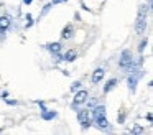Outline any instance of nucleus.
<instances>
[{
  "mask_svg": "<svg viewBox=\"0 0 153 135\" xmlns=\"http://www.w3.org/2000/svg\"><path fill=\"white\" fill-rule=\"evenodd\" d=\"M145 117H146V120H148V122H152V120H153V115H152V112H148V114H146Z\"/></svg>",
  "mask_w": 153,
  "mask_h": 135,
  "instance_id": "25",
  "label": "nucleus"
},
{
  "mask_svg": "<svg viewBox=\"0 0 153 135\" xmlns=\"http://www.w3.org/2000/svg\"><path fill=\"white\" fill-rule=\"evenodd\" d=\"M132 61H133V53H132V49H123V51L120 53V58H119V68L128 71L130 66H132Z\"/></svg>",
  "mask_w": 153,
  "mask_h": 135,
  "instance_id": "1",
  "label": "nucleus"
},
{
  "mask_svg": "<svg viewBox=\"0 0 153 135\" xmlns=\"http://www.w3.org/2000/svg\"><path fill=\"white\" fill-rule=\"evenodd\" d=\"M89 114H91V119L96 120V119H100V117H107V107L105 105H94L92 109H89Z\"/></svg>",
  "mask_w": 153,
  "mask_h": 135,
  "instance_id": "4",
  "label": "nucleus"
},
{
  "mask_svg": "<svg viewBox=\"0 0 153 135\" xmlns=\"http://www.w3.org/2000/svg\"><path fill=\"white\" fill-rule=\"evenodd\" d=\"M74 33H76L74 25L73 23H68V25H64L63 30H61V40H71L74 36Z\"/></svg>",
  "mask_w": 153,
  "mask_h": 135,
  "instance_id": "5",
  "label": "nucleus"
},
{
  "mask_svg": "<svg viewBox=\"0 0 153 135\" xmlns=\"http://www.w3.org/2000/svg\"><path fill=\"white\" fill-rule=\"evenodd\" d=\"M25 28H30L31 25H33V16H31V13H27V15H25Z\"/></svg>",
  "mask_w": 153,
  "mask_h": 135,
  "instance_id": "20",
  "label": "nucleus"
},
{
  "mask_svg": "<svg viewBox=\"0 0 153 135\" xmlns=\"http://www.w3.org/2000/svg\"><path fill=\"white\" fill-rule=\"evenodd\" d=\"M146 30V18H137L135 22V31L137 35H143Z\"/></svg>",
  "mask_w": 153,
  "mask_h": 135,
  "instance_id": "10",
  "label": "nucleus"
},
{
  "mask_svg": "<svg viewBox=\"0 0 153 135\" xmlns=\"http://www.w3.org/2000/svg\"><path fill=\"white\" fill-rule=\"evenodd\" d=\"M31 2H33V0H23V3H25V5H30Z\"/></svg>",
  "mask_w": 153,
  "mask_h": 135,
  "instance_id": "26",
  "label": "nucleus"
},
{
  "mask_svg": "<svg viewBox=\"0 0 153 135\" xmlns=\"http://www.w3.org/2000/svg\"><path fill=\"white\" fill-rule=\"evenodd\" d=\"M53 7H54V5H53V3H51V2H50V3H46V5H45V7H43V10H41V13H40V20H41V18H43V16H45V15H46V13H48V12H50V10H51V8H53Z\"/></svg>",
  "mask_w": 153,
  "mask_h": 135,
  "instance_id": "17",
  "label": "nucleus"
},
{
  "mask_svg": "<svg viewBox=\"0 0 153 135\" xmlns=\"http://www.w3.org/2000/svg\"><path fill=\"white\" fill-rule=\"evenodd\" d=\"M81 87H82V82H81V81H74L73 82V84H71V92H76V91H79V89Z\"/></svg>",
  "mask_w": 153,
  "mask_h": 135,
  "instance_id": "19",
  "label": "nucleus"
},
{
  "mask_svg": "<svg viewBox=\"0 0 153 135\" xmlns=\"http://www.w3.org/2000/svg\"><path fill=\"white\" fill-rule=\"evenodd\" d=\"M130 132H132V134H143V127H140V125H137V127H133Z\"/></svg>",
  "mask_w": 153,
  "mask_h": 135,
  "instance_id": "22",
  "label": "nucleus"
},
{
  "mask_svg": "<svg viewBox=\"0 0 153 135\" xmlns=\"http://www.w3.org/2000/svg\"><path fill=\"white\" fill-rule=\"evenodd\" d=\"M104 76H105V69L104 68H97L92 71V76H91V84H99L100 81L104 79Z\"/></svg>",
  "mask_w": 153,
  "mask_h": 135,
  "instance_id": "7",
  "label": "nucleus"
},
{
  "mask_svg": "<svg viewBox=\"0 0 153 135\" xmlns=\"http://www.w3.org/2000/svg\"><path fill=\"white\" fill-rule=\"evenodd\" d=\"M53 5H58V3H68V0H51Z\"/></svg>",
  "mask_w": 153,
  "mask_h": 135,
  "instance_id": "24",
  "label": "nucleus"
},
{
  "mask_svg": "<svg viewBox=\"0 0 153 135\" xmlns=\"http://www.w3.org/2000/svg\"><path fill=\"white\" fill-rule=\"evenodd\" d=\"M125 117H127L125 110H123V109H120V112L117 114V124H125Z\"/></svg>",
  "mask_w": 153,
  "mask_h": 135,
  "instance_id": "16",
  "label": "nucleus"
},
{
  "mask_svg": "<svg viewBox=\"0 0 153 135\" xmlns=\"http://www.w3.org/2000/svg\"><path fill=\"white\" fill-rule=\"evenodd\" d=\"M46 49L51 54H58V53H61V49H63V45H61L59 41H51V43H46Z\"/></svg>",
  "mask_w": 153,
  "mask_h": 135,
  "instance_id": "9",
  "label": "nucleus"
},
{
  "mask_svg": "<svg viewBox=\"0 0 153 135\" xmlns=\"http://www.w3.org/2000/svg\"><path fill=\"white\" fill-rule=\"evenodd\" d=\"M84 104H87V109H92L94 105H97V99H96V97H92V99L87 97V101L84 102Z\"/></svg>",
  "mask_w": 153,
  "mask_h": 135,
  "instance_id": "21",
  "label": "nucleus"
},
{
  "mask_svg": "<svg viewBox=\"0 0 153 135\" xmlns=\"http://www.w3.org/2000/svg\"><path fill=\"white\" fill-rule=\"evenodd\" d=\"M94 125H96L99 130H109V120H107V117H100V119H96V120H92Z\"/></svg>",
  "mask_w": 153,
  "mask_h": 135,
  "instance_id": "11",
  "label": "nucleus"
},
{
  "mask_svg": "<svg viewBox=\"0 0 153 135\" xmlns=\"http://www.w3.org/2000/svg\"><path fill=\"white\" fill-rule=\"evenodd\" d=\"M77 122L81 124L82 130H87V128L92 125V119H91L89 109H79V110H77Z\"/></svg>",
  "mask_w": 153,
  "mask_h": 135,
  "instance_id": "2",
  "label": "nucleus"
},
{
  "mask_svg": "<svg viewBox=\"0 0 153 135\" xmlns=\"http://www.w3.org/2000/svg\"><path fill=\"white\" fill-rule=\"evenodd\" d=\"M87 97H89V91H86V89H79V91H76V92H74L73 105H71V107H73L74 110H77L79 105H82L84 102L87 101Z\"/></svg>",
  "mask_w": 153,
  "mask_h": 135,
  "instance_id": "3",
  "label": "nucleus"
},
{
  "mask_svg": "<svg viewBox=\"0 0 153 135\" xmlns=\"http://www.w3.org/2000/svg\"><path fill=\"white\" fill-rule=\"evenodd\" d=\"M0 8H2V2H0Z\"/></svg>",
  "mask_w": 153,
  "mask_h": 135,
  "instance_id": "27",
  "label": "nucleus"
},
{
  "mask_svg": "<svg viewBox=\"0 0 153 135\" xmlns=\"http://www.w3.org/2000/svg\"><path fill=\"white\" fill-rule=\"evenodd\" d=\"M58 117V112H54V110H50V109H45V110H41V119L43 120H53V119H56Z\"/></svg>",
  "mask_w": 153,
  "mask_h": 135,
  "instance_id": "14",
  "label": "nucleus"
},
{
  "mask_svg": "<svg viewBox=\"0 0 153 135\" xmlns=\"http://www.w3.org/2000/svg\"><path fill=\"white\" fill-rule=\"evenodd\" d=\"M76 58H77V51H76V49H68V51L63 54V61H66V63L76 61Z\"/></svg>",
  "mask_w": 153,
  "mask_h": 135,
  "instance_id": "13",
  "label": "nucleus"
},
{
  "mask_svg": "<svg viewBox=\"0 0 153 135\" xmlns=\"http://www.w3.org/2000/svg\"><path fill=\"white\" fill-rule=\"evenodd\" d=\"M117 84H119V79L117 78L109 79V81L105 82V86H104V94H109L110 91H114V89L117 87Z\"/></svg>",
  "mask_w": 153,
  "mask_h": 135,
  "instance_id": "12",
  "label": "nucleus"
},
{
  "mask_svg": "<svg viewBox=\"0 0 153 135\" xmlns=\"http://www.w3.org/2000/svg\"><path fill=\"white\" fill-rule=\"evenodd\" d=\"M4 101H5V102H7V104H8V105H17V101H15V99H13V101H12V99H8V97H5V99H4Z\"/></svg>",
  "mask_w": 153,
  "mask_h": 135,
  "instance_id": "23",
  "label": "nucleus"
},
{
  "mask_svg": "<svg viewBox=\"0 0 153 135\" xmlns=\"http://www.w3.org/2000/svg\"><path fill=\"white\" fill-rule=\"evenodd\" d=\"M140 76H142V72H138V74H135V72H132V74H130L128 78H127V86H128V91L132 92V94L137 91V82H138Z\"/></svg>",
  "mask_w": 153,
  "mask_h": 135,
  "instance_id": "6",
  "label": "nucleus"
},
{
  "mask_svg": "<svg viewBox=\"0 0 153 135\" xmlns=\"http://www.w3.org/2000/svg\"><path fill=\"white\" fill-rule=\"evenodd\" d=\"M148 10H150V5L148 3H143V5L138 7V13H137V18H146V15H148Z\"/></svg>",
  "mask_w": 153,
  "mask_h": 135,
  "instance_id": "15",
  "label": "nucleus"
},
{
  "mask_svg": "<svg viewBox=\"0 0 153 135\" xmlns=\"http://www.w3.org/2000/svg\"><path fill=\"white\" fill-rule=\"evenodd\" d=\"M12 26V18L8 15H0V31L4 33L7 30H10Z\"/></svg>",
  "mask_w": 153,
  "mask_h": 135,
  "instance_id": "8",
  "label": "nucleus"
},
{
  "mask_svg": "<svg viewBox=\"0 0 153 135\" xmlns=\"http://www.w3.org/2000/svg\"><path fill=\"white\" fill-rule=\"evenodd\" d=\"M146 45H148V40H146V38H142V41L138 43V53H140V54H143V51H145Z\"/></svg>",
  "mask_w": 153,
  "mask_h": 135,
  "instance_id": "18",
  "label": "nucleus"
}]
</instances>
